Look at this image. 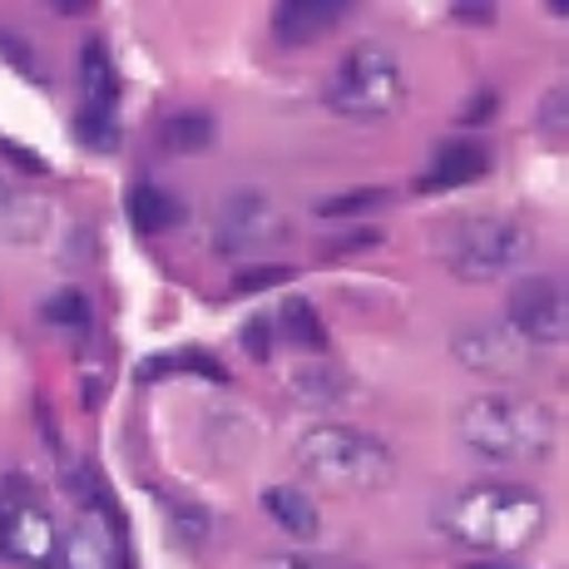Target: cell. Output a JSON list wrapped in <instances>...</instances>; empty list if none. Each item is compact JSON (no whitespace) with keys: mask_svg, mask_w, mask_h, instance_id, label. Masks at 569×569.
<instances>
[{"mask_svg":"<svg viewBox=\"0 0 569 569\" xmlns=\"http://www.w3.org/2000/svg\"><path fill=\"white\" fill-rule=\"evenodd\" d=\"M213 134H218L213 119L199 114V109L163 119V149H173V154H203V149L213 144Z\"/></svg>","mask_w":569,"mask_h":569,"instance_id":"e0dca14e","label":"cell"},{"mask_svg":"<svg viewBox=\"0 0 569 569\" xmlns=\"http://www.w3.org/2000/svg\"><path fill=\"white\" fill-rule=\"evenodd\" d=\"M540 124H545V134L565 139V129H569V100H565V90H550V94H545V104H540Z\"/></svg>","mask_w":569,"mask_h":569,"instance_id":"603a6c76","label":"cell"},{"mask_svg":"<svg viewBox=\"0 0 569 569\" xmlns=\"http://www.w3.org/2000/svg\"><path fill=\"white\" fill-rule=\"evenodd\" d=\"M74 134H80L84 149H94V154H114L119 149V124L109 109H90L84 104L80 114H74Z\"/></svg>","mask_w":569,"mask_h":569,"instance_id":"d6986e66","label":"cell"},{"mask_svg":"<svg viewBox=\"0 0 569 569\" xmlns=\"http://www.w3.org/2000/svg\"><path fill=\"white\" fill-rule=\"evenodd\" d=\"M0 154H6L10 163H16V169H26L30 179H46L50 173V163L36 154V149H20V144H10V139H0Z\"/></svg>","mask_w":569,"mask_h":569,"instance_id":"d4e9b609","label":"cell"},{"mask_svg":"<svg viewBox=\"0 0 569 569\" xmlns=\"http://www.w3.org/2000/svg\"><path fill=\"white\" fill-rule=\"evenodd\" d=\"M243 352L253 357V362H268L272 357V322L268 317H253V322L243 327Z\"/></svg>","mask_w":569,"mask_h":569,"instance_id":"cb8c5ba5","label":"cell"},{"mask_svg":"<svg viewBox=\"0 0 569 569\" xmlns=\"http://www.w3.org/2000/svg\"><path fill=\"white\" fill-rule=\"evenodd\" d=\"M262 569H308V565H302V560H268Z\"/></svg>","mask_w":569,"mask_h":569,"instance_id":"d6a6232c","label":"cell"},{"mask_svg":"<svg viewBox=\"0 0 569 569\" xmlns=\"http://www.w3.org/2000/svg\"><path fill=\"white\" fill-rule=\"evenodd\" d=\"M0 50H6V60H10V64H16V70H20V74H36V80H40V84H46V70H40V64H36V54H30L26 46H20V40L0 36Z\"/></svg>","mask_w":569,"mask_h":569,"instance_id":"4316f807","label":"cell"},{"mask_svg":"<svg viewBox=\"0 0 569 569\" xmlns=\"http://www.w3.org/2000/svg\"><path fill=\"white\" fill-rule=\"evenodd\" d=\"M451 352L461 357L470 371H486V377H516V371H525L535 347H525L510 327H466V332H456Z\"/></svg>","mask_w":569,"mask_h":569,"instance_id":"9c48e42d","label":"cell"},{"mask_svg":"<svg viewBox=\"0 0 569 569\" xmlns=\"http://www.w3.org/2000/svg\"><path fill=\"white\" fill-rule=\"evenodd\" d=\"M262 510H268L292 540H317V530H322V516H317L312 496L298 486H268L262 490Z\"/></svg>","mask_w":569,"mask_h":569,"instance_id":"4fadbf2b","label":"cell"},{"mask_svg":"<svg viewBox=\"0 0 569 569\" xmlns=\"http://www.w3.org/2000/svg\"><path fill=\"white\" fill-rule=\"evenodd\" d=\"M377 243H381L377 228H357V233H347V238H337V243H327V253L342 258V253H357V248H377Z\"/></svg>","mask_w":569,"mask_h":569,"instance_id":"83f0119b","label":"cell"},{"mask_svg":"<svg viewBox=\"0 0 569 569\" xmlns=\"http://www.w3.org/2000/svg\"><path fill=\"white\" fill-rule=\"evenodd\" d=\"M173 367H179V357H149V362L139 367V381H163Z\"/></svg>","mask_w":569,"mask_h":569,"instance_id":"f546056e","label":"cell"},{"mask_svg":"<svg viewBox=\"0 0 569 569\" xmlns=\"http://www.w3.org/2000/svg\"><path fill=\"white\" fill-rule=\"evenodd\" d=\"M441 530L451 540L470 545L486 555H520L550 525V510L530 486H510V480H486V486H461L441 500L436 510Z\"/></svg>","mask_w":569,"mask_h":569,"instance_id":"6da1fadb","label":"cell"},{"mask_svg":"<svg viewBox=\"0 0 569 569\" xmlns=\"http://www.w3.org/2000/svg\"><path fill=\"white\" fill-rule=\"evenodd\" d=\"M124 213H129V223L139 228V233H163V228H173L183 218V203L173 199L163 183H134L129 189V199H124Z\"/></svg>","mask_w":569,"mask_h":569,"instance_id":"5bb4252c","label":"cell"},{"mask_svg":"<svg viewBox=\"0 0 569 569\" xmlns=\"http://www.w3.org/2000/svg\"><path fill=\"white\" fill-rule=\"evenodd\" d=\"M347 16L342 0H288V6L272 10V36L282 46H312L327 30H337Z\"/></svg>","mask_w":569,"mask_h":569,"instance_id":"30bf717a","label":"cell"},{"mask_svg":"<svg viewBox=\"0 0 569 569\" xmlns=\"http://www.w3.org/2000/svg\"><path fill=\"white\" fill-rule=\"evenodd\" d=\"M173 525H179V535H183V540H193V545L208 535V516L199 506H173Z\"/></svg>","mask_w":569,"mask_h":569,"instance_id":"484cf974","label":"cell"},{"mask_svg":"<svg viewBox=\"0 0 569 569\" xmlns=\"http://www.w3.org/2000/svg\"><path fill=\"white\" fill-rule=\"evenodd\" d=\"M278 322L288 327L292 342L312 347V352H322V347H327V327H322V317H317V308H312L308 298H288V302H282V317H278Z\"/></svg>","mask_w":569,"mask_h":569,"instance_id":"ac0fdd59","label":"cell"},{"mask_svg":"<svg viewBox=\"0 0 569 569\" xmlns=\"http://www.w3.org/2000/svg\"><path fill=\"white\" fill-rule=\"evenodd\" d=\"M486 169H490V154L476 139H451V144L436 149L431 169L421 173V189H461V183H476Z\"/></svg>","mask_w":569,"mask_h":569,"instance_id":"8fae6325","label":"cell"},{"mask_svg":"<svg viewBox=\"0 0 569 569\" xmlns=\"http://www.w3.org/2000/svg\"><path fill=\"white\" fill-rule=\"evenodd\" d=\"M100 516H104V510L84 516L70 530V540H60L64 569H119V545H114V535L100 525Z\"/></svg>","mask_w":569,"mask_h":569,"instance_id":"7c38bea8","label":"cell"},{"mask_svg":"<svg viewBox=\"0 0 569 569\" xmlns=\"http://www.w3.org/2000/svg\"><path fill=\"white\" fill-rule=\"evenodd\" d=\"M10 199H16V193H10V183H6V179H0V208H6Z\"/></svg>","mask_w":569,"mask_h":569,"instance_id":"836d02e7","label":"cell"},{"mask_svg":"<svg viewBox=\"0 0 569 569\" xmlns=\"http://www.w3.org/2000/svg\"><path fill=\"white\" fill-rule=\"evenodd\" d=\"M179 367H199L208 381H228V371L218 367V362H213V357H208V352H183V357H179Z\"/></svg>","mask_w":569,"mask_h":569,"instance_id":"f1b7e54d","label":"cell"},{"mask_svg":"<svg viewBox=\"0 0 569 569\" xmlns=\"http://www.w3.org/2000/svg\"><path fill=\"white\" fill-rule=\"evenodd\" d=\"M535 238L520 218L506 213H470L441 228V258L456 278L466 282H496L506 272H516L530 258Z\"/></svg>","mask_w":569,"mask_h":569,"instance_id":"5b68a950","label":"cell"},{"mask_svg":"<svg viewBox=\"0 0 569 569\" xmlns=\"http://www.w3.org/2000/svg\"><path fill=\"white\" fill-rule=\"evenodd\" d=\"M490 109H496V90H480V94H476V104L466 109V124H476V119H486Z\"/></svg>","mask_w":569,"mask_h":569,"instance_id":"1f68e13d","label":"cell"},{"mask_svg":"<svg viewBox=\"0 0 569 569\" xmlns=\"http://www.w3.org/2000/svg\"><path fill=\"white\" fill-rule=\"evenodd\" d=\"M80 84H84V104H90V109H109V114H114L119 74H114V60H109L104 40H84V50H80Z\"/></svg>","mask_w":569,"mask_h":569,"instance_id":"9a60e30c","label":"cell"},{"mask_svg":"<svg viewBox=\"0 0 569 569\" xmlns=\"http://www.w3.org/2000/svg\"><path fill=\"white\" fill-rule=\"evenodd\" d=\"M46 322L64 327V332H84V327H90V302H84V292H74V288L54 292L46 302Z\"/></svg>","mask_w":569,"mask_h":569,"instance_id":"44dd1931","label":"cell"},{"mask_svg":"<svg viewBox=\"0 0 569 569\" xmlns=\"http://www.w3.org/2000/svg\"><path fill=\"white\" fill-rule=\"evenodd\" d=\"M387 203H391L387 189H352V193L327 199L317 208V218H362V213H377V208H387Z\"/></svg>","mask_w":569,"mask_h":569,"instance_id":"ffe728a7","label":"cell"},{"mask_svg":"<svg viewBox=\"0 0 569 569\" xmlns=\"http://www.w3.org/2000/svg\"><path fill=\"white\" fill-rule=\"evenodd\" d=\"M470 569H506V565H470Z\"/></svg>","mask_w":569,"mask_h":569,"instance_id":"e575fe53","label":"cell"},{"mask_svg":"<svg viewBox=\"0 0 569 569\" xmlns=\"http://www.w3.org/2000/svg\"><path fill=\"white\" fill-rule=\"evenodd\" d=\"M347 387H352V381L337 367H298L288 377V391L298 401H308V407H337V401L347 397Z\"/></svg>","mask_w":569,"mask_h":569,"instance_id":"2e32d148","label":"cell"},{"mask_svg":"<svg viewBox=\"0 0 569 569\" xmlns=\"http://www.w3.org/2000/svg\"><path fill=\"white\" fill-rule=\"evenodd\" d=\"M298 278V272L288 268V262H258V268H243L233 278V292L238 298H253V292H268V288H288V282Z\"/></svg>","mask_w":569,"mask_h":569,"instance_id":"7402d4cb","label":"cell"},{"mask_svg":"<svg viewBox=\"0 0 569 569\" xmlns=\"http://www.w3.org/2000/svg\"><path fill=\"white\" fill-rule=\"evenodd\" d=\"M451 16L456 20H476V26H490V20H496V6H456Z\"/></svg>","mask_w":569,"mask_h":569,"instance_id":"4dcf8cb0","label":"cell"},{"mask_svg":"<svg viewBox=\"0 0 569 569\" xmlns=\"http://www.w3.org/2000/svg\"><path fill=\"white\" fill-rule=\"evenodd\" d=\"M282 233H288V223L268 193L243 189L223 199V213H218V248L223 253H262V248L282 243Z\"/></svg>","mask_w":569,"mask_h":569,"instance_id":"52a82bcc","label":"cell"},{"mask_svg":"<svg viewBox=\"0 0 569 569\" xmlns=\"http://www.w3.org/2000/svg\"><path fill=\"white\" fill-rule=\"evenodd\" d=\"M456 436H461L466 451H476L480 461L530 466L555 451L560 426H555V411L545 407V401L516 397V391H486V397H470L461 407Z\"/></svg>","mask_w":569,"mask_h":569,"instance_id":"7a4b0ae2","label":"cell"},{"mask_svg":"<svg viewBox=\"0 0 569 569\" xmlns=\"http://www.w3.org/2000/svg\"><path fill=\"white\" fill-rule=\"evenodd\" d=\"M298 466L312 486L342 490V496H371V490H387L397 480V456L387 441L337 421L298 436Z\"/></svg>","mask_w":569,"mask_h":569,"instance_id":"3957f363","label":"cell"},{"mask_svg":"<svg viewBox=\"0 0 569 569\" xmlns=\"http://www.w3.org/2000/svg\"><path fill=\"white\" fill-rule=\"evenodd\" d=\"M0 555L30 569H50L60 560V530L40 506H10L6 520H0Z\"/></svg>","mask_w":569,"mask_h":569,"instance_id":"ba28073f","label":"cell"},{"mask_svg":"<svg viewBox=\"0 0 569 569\" xmlns=\"http://www.w3.org/2000/svg\"><path fill=\"white\" fill-rule=\"evenodd\" d=\"M506 327L525 347H565L569 298L560 278H520L506 298Z\"/></svg>","mask_w":569,"mask_h":569,"instance_id":"8992f818","label":"cell"},{"mask_svg":"<svg viewBox=\"0 0 569 569\" xmlns=\"http://www.w3.org/2000/svg\"><path fill=\"white\" fill-rule=\"evenodd\" d=\"M327 104L342 119H362V124L391 119L407 104V70H401L397 50L377 46V40L352 46L327 80Z\"/></svg>","mask_w":569,"mask_h":569,"instance_id":"277c9868","label":"cell"}]
</instances>
